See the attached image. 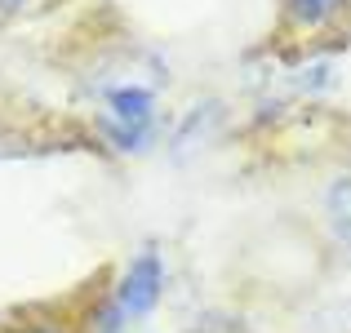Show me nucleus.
Instances as JSON below:
<instances>
[{"mask_svg": "<svg viewBox=\"0 0 351 333\" xmlns=\"http://www.w3.org/2000/svg\"><path fill=\"white\" fill-rule=\"evenodd\" d=\"M160 284H165L160 254H156V249H143V254H138L134 262H129V271L120 275L103 333H120V329H125V320L147 316V311H152L156 302H160Z\"/></svg>", "mask_w": 351, "mask_h": 333, "instance_id": "f257e3e1", "label": "nucleus"}, {"mask_svg": "<svg viewBox=\"0 0 351 333\" xmlns=\"http://www.w3.org/2000/svg\"><path fill=\"white\" fill-rule=\"evenodd\" d=\"M112 120L125 147H138L152 125V94L147 89H112Z\"/></svg>", "mask_w": 351, "mask_h": 333, "instance_id": "f03ea898", "label": "nucleus"}, {"mask_svg": "<svg viewBox=\"0 0 351 333\" xmlns=\"http://www.w3.org/2000/svg\"><path fill=\"white\" fill-rule=\"evenodd\" d=\"M329 222H334L338 240L351 245V178H343V182L329 187Z\"/></svg>", "mask_w": 351, "mask_h": 333, "instance_id": "7ed1b4c3", "label": "nucleus"}, {"mask_svg": "<svg viewBox=\"0 0 351 333\" xmlns=\"http://www.w3.org/2000/svg\"><path fill=\"white\" fill-rule=\"evenodd\" d=\"M289 9L298 23H325V18H334L343 9V0H289Z\"/></svg>", "mask_w": 351, "mask_h": 333, "instance_id": "20e7f679", "label": "nucleus"}, {"mask_svg": "<svg viewBox=\"0 0 351 333\" xmlns=\"http://www.w3.org/2000/svg\"><path fill=\"white\" fill-rule=\"evenodd\" d=\"M14 5H23V0H0V9H14Z\"/></svg>", "mask_w": 351, "mask_h": 333, "instance_id": "39448f33", "label": "nucleus"}, {"mask_svg": "<svg viewBox=\"0 0 351 333\" xmlns=\"http://www.w3.org/2000/svg\"><path fill=\"white\" fill-rule=\"evenodd\" d=\"M27 333H53V329H27Z\"/></svg>", "mask_w": 351, "mask_h": 333, "instance_id": "423d86ee", "label": "nucleus"}]
</instances>
